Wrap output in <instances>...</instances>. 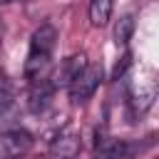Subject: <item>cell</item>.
<instances>
[{
  "label": "cell",
  "instance_id": "obj_2",
  "mask_svg": "<svg viewBox=\"0 0 159 159\" xmlns=\"http://www.w3.org/2000/svg\"><path fill=\"white\" fill-rule=\"evenodd\" d=\"M32 149V134L25 129H7L0 134V159H22Z\"/></svg>",
  "mask_w": 159,
  "mask_h": 159
},
{
  "label": "cell",
  "instance_id": "obj_11",
  "mask_svg": "<svg viewBox=\"0 0 159 159\" xmlns=\"http://www.w3.org/2000/svg\"><path fill=\"white\" fill-rule=\"evenodd\" d=\"M25 2H30V0H25Z\"/></svg>",
  "mask_w": 159,
  "mask_h": 159
},
{
  "label": "cell",
  "instance_id": "obj_3",
  "mask_svg": "<svg viewBox=\"0 0 159 159\" xmlns=\"http://www.w3.org/2000/svg\"><path fill=\"white\" fill-rule=\"evenodd\" d=\"M99 82H102V67H99V65H87V67L77 75V80L67 87L72 102H87V99L94 94V89L99 87Z\"/></svg>",
  "mask_w": 159,
  "mask_h": 159
},
{
  "label": "cell",
  "instance_id": "obj_8",
  "mask_svg": "<svg viewBox=\"0 0 159 159\" xmlns=\"http://www.w3.org/2000/svg\"><path fill=\"white\" fill-rule=\"evenodd\" d=\"M132 30H134V20H132V15L119 17L117 25H114V42H117V45H127L129 37H132Z\"/></svg>",
  "mask_w": 159,
  "mask_h": 159
},
{
  "label": "cell",
  "instance_id": "obj_9",
  "mask_svg": "<svg viewBox=\"0 0 159 159\" xmlns=\"http://www.w3.org/2000/svg\"><path fill=\"white\" fill-rule=\"evenodd\" d=\"M12 99H15L12 84H10L5 77H0V109H7V107H12Z\"/></svg>",
  "mask_w": 159,
  "mask_h": 159
},
{
  "label": "cell",
  "instance_id": "obj_5",
  "mask_svg": "<svg viewBox=\"0 0 159 159\" xmlns=\"http://www.w3.org/2000/svg\"><path fill=\"white\" fill-rule=\"evenodd\" d=\"M52 92H55V84L52 80H45V77H37L32 80V87H30V94H27V107L32 114H42L50 102H52Z\"/></svg>",
  "mask_w": 159,
  "mask_h": 159
},
{
  "label": "cell",
  "instance_id": "obj_6",
  "mask_svg": "<svg viewBox=\"0 0 159 159\" xmlns=\"http://www.w3.org/2000/svg\"><path fill=\"white\" fill-rule=\"evenodd\" d=\"M80 134L75 132H62L50 142V159H75L80 154Z\"/></svg>",
  "mask_w": 159,
  "mask_h": 159
},
{
  "label": "cell",
  "instance_id": "obj_7",
  "mask_svg": "<svg viewBox=\"0 0 159 159\" xmlns=\"http://www.w3.org/2000/svg\"><path fill=\"white\" fill-rule=\"evenodd\" d=\"M112 0H89V20L94 27H104L112 17Z\"/></svg>",
  "mask_w": 159,
  "mask_h": 159
},
{
  "label": "cell",
  "instance_id": "obj_1",
  "mask_svg": "<svg viewBox=\"0 0 159 159\" xmlns=\"http://www.w3.org/2000/svg\"><path fill=\"white\" fill-rule=\"evenodd\" d=\"M55 42H57V30L45 22L40 25L32 37H30V50H27V62H25V77L27 80H37L42 77V70L50 65L52 52H55Z\"/></svg>",
  "mask_w": 159,
  "mask_h": 159
},
{
  "label": "cell",
  "instance_id": "obj_10",
  "mask_svg": "<svg viewBox=\"0 0 159 159\" xmlns=\"http://www.w3.org/2000/svg\"><path fill=\"white\" fill-rule=\"evenodd\" d=\"M0 2H10V0H0Z\"/></svg>",
  "mask_w": 159,
  "mask_h": 159
},
{
  "label": "cell",
  "instance_id": "obj_4",
  "mask_svg": "<svg viewBox=\"0 0 159 159\" xmlns=\"http://www.w3.org/2000/svg\"><path fill=\"white\" fill-rule=\"evenodd\" d=\"M87 65H89V62H87V55H84V52L65 57V60L60 62L57 72L52 75V84H55V89H57V87H70V84L77 80V75H80Z\"/></svg>",
  "mask_w": 159,
  "mask_h": 159
}]
</instances>
